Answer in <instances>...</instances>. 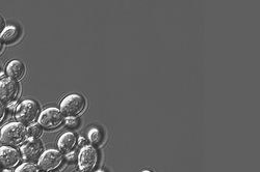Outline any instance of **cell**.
<instances>
[{
    "label": "cell",
    "instance_id": "obj_23",
    "mask_svg": "<svg viewBox=\"0 0 260 172\" xmlns=\"http://www.w3.org/2000/svg\"><path fill=\"white\" fill-rule=\"evenodd\" d=\"M2 48H3V41L0 39V50H2Z\"/></svg>",
    "mask_w": 260,
    "mask_h": 172
},
{
    "label": "cell",
    "instance_id": "obj_4",
    "mask_svg": "<svg viewBox=\"0 0 260 172\" xmlns=\"http://www.w3.org/2000/svg\"><path fill=\"white\" fill-rule=\"evenodd\" d=\"M43 150H44V145L40 139L36 138H27L20 148L21 156L27 163H35L39 161Z\"/></svg>",
    "mask_w": 260,
    "mask_h": 172
},
{
    "label": "cell",
    "instance_id": "obj_18",
    "mask_svg": "<svg viewBox=\"0 0 260 172\" xmlns=\"http://www.w3.org/2000/svg\"><path fill=\"white\" fill-rule=\"evenodd\" d=\"M17 106H18L17 103L14 101V102H11V103L8 104V108H9L10 111H14L15 112L16 109H17Z\"/></svg>",
    "mask_w": 260,
    "mask_h": 172
},
{
    "label": "cell",
    "instance_id": "obj_14",
    "mask_svg": "<svg viewBox=\"0 0 260 172\" xmlns=\"http://www.w3.org/2000/svg\"><path fill=\"white\" fill-rule=\"evenodd\" d=\"M15 172H40V169L34 163H23L17 167Z\"/></svg>",
    "mask_w": 260,
    "mask_h": 172
},
{
    "label": "cell",
    "instance_id": "obj_20",
    "mask_svg": "<svg viewBox=\"0 0 260 172\" xmlns=\"http://www.w3.org/2000/svg\"><path fill=\"white\" fill-rule=\"evenodd\" d=\"M75 157H76V154H75L74 152H70V153H68L67 156H66L67 161H70V162L74 161V160H75Z\"/></svg>",
    "mask_w": 260,
    "mask_h": 172
},
{
    "label": "cell",
    "instance_id": "obj_13",
    "mask_svg": "<svg viewBox=\"0 0 260 172\" xmlns=\"http://www.w3.org/2000/svg\"><path fill=\"white\" fill-rule=\"evenodd\" d=\"M43 134L42 126L39 123H32L27 127V135L28 138L39 139Z\"/></svg>",
    "mask_w": 260,
    "mask_h": 172
},
{
    "label": "cell",
    "instance_id": "obj_2",
    "mask_svg": "<svg viewBox=\"0 0 260 172\" xmlns=\"http://www.w3.org/2000/svg\"><path fill=\"white\" fill-rule=\"evenodd\" d=\"M40 115V107L37 102L32 100H25L21 102L15 111V117L18 122L23 125L32 124Z\"/></svg>",
    "mask_w": 260,
    "mask_h": 172
},
{
    "label": "cell",
    "instance_id": "obj_19",
    "mask_svg": "<svg viewBox=\"0 0 260 172\" xmlns=\"http://www.w3.org/2000/svg\"><path fill=\"white\" fill-rule=\"evenodd\" d=\"M5 28H6V21L2 16H0V34H2Z\"/></svg>",
    "mask_w": 260,
    "mask_h": 172
},
{
    "label": "cell",
    "instance_id": "obj_5",
    "mask_svg": "<svg viewBox=\"0 0 260 172\" xmlns=\"http://www.w3.org/2000/svg\"><path fill=\"white\" fill-rule=\"evenodd\" d=\"M98 163V152L92 145L81 148L78 156V165L82 172H92Z\"/></svg>",
    "mask_w": 260,
    "mask_h": 172
},
{
    "label": "cell",
    "instance_id": "obj_27",
    "mask_svg": "<svg viewBox=\"0 0 260 172\" xmlns=\"http://www.w3.org/2000/svg\"><path fill=\"white\" fill-rule=\"evenodd\" d=\"M0 172H3V171H2V170H0Z\"/></svg>",
    "mask_w": 260,
    "mask_h": 172
},
{
    "label": "cell",
    "instance_id": "obj_1",
    "mask_svg": "<svg viewBox=\"0 0 260 172\" xmlns=\"http://www.w3.org/2000/svg\"><path fill=\"white\" fill-rule=\"evenodd\" d=\"M28 138L27 128L20 122H10L0 131V142L6 146H18Z\"/></svg>",
    "mask_w": 260,
    "mask_h": 172
},
{
    "label": "cell",
    "instance_id": "obj_26",
    "mask_svg": "<svg viewBox=\"0 0 260 172\" xmlns=\"http://www.w3.org/2000/svg\"><path fill=\"white\" fill-rule=\"evenodd\" d=\"M49 172H57V171H49Z\"/></svg>",
    "mask_w": 260,
    "mask_h": 172
},
{
    "label": "cell",
    "instance_id": "obj_15",
    "mask_svg": "<svg viewBox=\"0 0 260 172\" xmlns=\"http://www.w3.org/2000/svg\"><path fill=\"white\" fill-rule=\"evenodd\" d=\"M89 140L93 144H99L102 140V135L98 128H92L89 133Z\"/></svg>",
    "mask_w": 260,
    "mask_h": 172
},
{
    "label": "cell",
    "instance_id": "obj_17",
    "mask_svg": "<svg viewBox=\"0 0 260 172\" xmlns=\"http://www.w3.org/2000/svg\"><path fill=\"white\" fill-rule=\"evenodd\" d=\"M6 114H7L6 106H5L3 103H0V122H2V121L5 119Z\"/></svg>",
    "mask_w": 260,
    "mask_h": 172
},
{
    "label": "cell",
    "instance_id": "obj_9",
    "mask_svg": "<svg viewBox=\"0 0 260 172\" xmlns=\"http://www.w3.org/2000/svg\"><path fill=\"white\" fill-rule=\"evenodd\" d=\"M21 160V155L16 148L11 146L0 147V166L6 169H11L16 167Z\"/></svg>",
    "mask_w": 260,
    "mask_h": 172
},
{
    "label": "cell",
    "instance_id": "obj_11",
    "mask_svg": "<svg viewBox=\"0 0 260 172\" xmlns=\"http://www.w3.org/2000/svg\"><path fill=\"white\" fill-rule=\"evenodd\" d=\"M76 143H77L76 135L72 132H66L58 138L57 146H58V149L60 153L68 154V153L72 152Z\"/></svg>",
    "mask_w": 260,
    "mask_h": 172
},
{
    "label": "cell",
    "instance_id": "obj_24",
    "mask_svg": "<svg viewBox=\"0 0 260 172\" xmlns=\"http://www.w3.org/2000/svg\"><path fill=\"white\" fill-rule=\"evenodd\" d=\"M142 172H153L152 170H144V171H142Z\"/></svg>",
    "mask_w": 260,
    "mask_h": 172
},
{
    "label": "cell",
    "instance_id": "obj_12",
    "mask_svg": "<svg viewBox=\"0 0 260 172\" xmlns=\"http://www.w3.org/2000/svg\"><path fill=\"white\" fill-rule=\"evenodd\" d=\"M18 36V29L15 26H6L4 31L0 34V39L5 42H11Z\"/></svg>",
    "mask_w": 260,
    "mask_h": 172
},
{
    "label": "cell",
    "instance_id": "obj_16",
    "mask_svg": "<svg viewBox=\"0 0 260 172\" xmlns=\"http://www.w3.org/2000/svg\"><path fill=\"white\" fill-rule=\"evenodd\" d=\"M78 119L76 117H67L66 118V124L69 127H76L78 125Z\"/></svg>",
    "mask_w": 260,
    "mask_h": 172
},
{
    "label": "cell",
    "instance_id": "obj_21",
    "mask_svg": "<svg viewBox=\"0 0 260 172\" xmlns=\"http://www.w3.org/2000/svg\"><path fill=\"white\" fill-rule=\"evenodd\" d=\"M78 144L80 145V146H82V145H84L85 144V139L84 138H79V140H78Z\"/></svg>",
    "mask_w": 260,
    "mask_h": 172
},
{
    "label": "cell",
    "instance_id": "obj_3",
    "mask_svg": "<svg viewBox=\"0 0 260 172\" xmlns=\"http://www.w3.org/2000/svg\"><path fill=\"white\" fill-rule=\"evenodd\" d=\"M85 106L86 102L82 96L72 94L61 101L59 110L62 115H66L67 117H76L84 111Z\"/></svg>",
    "mask_w": 260,
    "mask_h": 172
},
{
    "label": "cell",
    "instance_id": "obj_25",
    "mask_svg": "<svg viewBox=\"0 0 260 172\" xmlns=\"http://www.w3.org/2000/svg\"><path fill=\"white\" fill-rule=\"evenodd\" d=\"M96 172H104V171H102V170H99V171H96Z\"/></svg>",
    "mask_w": 260,
    "mask_h": 172
},
{
    "label": "cell",
    "instance_id": "obj_7",
    "mask_svg": "<svg viewBox=\"0 0 260 172\" xmlns=\"http://www.w3.org/2000/svg\"><path fill=\"white\" fill-rule=\"evenodd\" d=\"M62 163V155L56 149H48L42 154L38 161L39 169L43 171H52Z\"/></svg>",
    "mask_w": 260,
    "mask_h": 172
},
{
    "label": "cell",
    "instance_id": "obj_22",
    "mask_svg": "<svg viewBox=\"0 0 260 172\" xmlns=\"http://www.w3.org/2000/svg\"><path fill=\"white\" fill-rule=\"evenodd\" d=\"M3 172H14V171L11 170V169H5Z\"/></svg>",
    "mask_w": 260,
    "mask_h": 172
},
{
    "label": "cell",
    "instance_id": "obj_8",
    "mask_svg": "<svg viewBox=\"0 0 260 172\" xmlns=\"http://www.w3.org/2000/svg\"><path fill=\"white\" fill-rule=\"evenodd\" d=\"M19 94L18 82L11 78L0 79V103L9 104L14 102Z\"/></svg>",
    "mask_w": 260,
    "mask_h": 172
},
{
    "label": "cell",
    "instance_id": "obj_10",
    "mask_svg": "<svg viewBox=\"0 0 260 172\" xmlns=\"http://www.w3.org/2000/svg\"><path fill=\"white\" fill-rule=\"evenodd\" d=\"M6 73L9 78H11L15 81H19L25 76L26 68L22 61H20L18 59H14L8 63Z\"/></svg>",
    "mask_w": 260,
    "mask_h": 172
},
{
    "label": "cell",
    "instance_id": "obj_6",
    "mask_svg": "<svg viewBox=\"0 0 260 172\" xmlns=\"http://www.w3.org/2000/svg\"><path fill=\"white\" fill-rule=\"evenodd\" d=\"M63 121L62 114L58 108L55 107H49V108L43 110L42 113L39 115V124L47 128V130H51V128H55L59 126Z\"/></svg>",
    "mask_w": 260,
    "mask_h": 172
}]
</instances>
